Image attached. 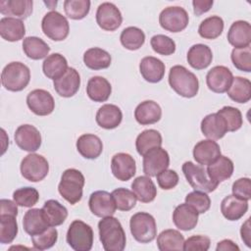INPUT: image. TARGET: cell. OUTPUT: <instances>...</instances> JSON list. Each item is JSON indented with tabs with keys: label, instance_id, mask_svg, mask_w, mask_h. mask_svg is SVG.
<instances>
[{
	"label": "cell",
	"instance_id": "obj_1",
	"mask_svg": "<svg viewBox=\"0 0 251 251\" xmlns=\"http://www.w3.org/2000/svg\"><path fill=\"white\" fill-rule=\"evenodd\" d=\"M99 239L106 251H123L126 247V232L120 221L113 217H105L98 223Z\"/></svg>",
	"mask_w": 251,
	"mask_h": 251
},
{
	"label": "cell",
	"instance_id": "obj_2",
	"mask_svg": "<svg viewBox=\"0 0 251 251\" xmlns=\"http://www.w3.org/2000/svg\"><path fill=\"white\" fill-rule=\"evenodd\" d=\"M169 83L178 95L185 98L196 96L199 90L197 76L180 65H176L171 68L169 73Z\"/></svg>",
	"mask_w": 251,
	"mask_h": 251
},
{
	"label": "cell",
	"instance_id": "obj_3",
	"mask_svg": "<svg viewBox=\"0 0 251 251\" xmlns=\"http://www.w3.org/2000/svg\"><path fill=\"white\" fill-rule=\"evenodd\" d=\"M84 176L76 169H67L61 176L58 191L61 196L70 204L75 205L82 198V188L84 186Z\"/></svg>",
	"mask_w": 251,
	"mask_h": 251
},
{
	"label": "cell",
	"instance_id": "obj_4",
	"mask_svg": "<svg viewBox=\"0 0 251 251\" xmlns=\"http://www.w3.org/2000/svg\"><path fill=\"white\" fill-rule=\"evenodd\" d=\"M30 80L29 68L21 62H11L2 71L1 82L5 89L13 92L25 89Z\"/></svg>",
	"mask_w": 251,
	"mask_h": 251
},
{
	"label": "cell",
	"instance_id": "obj_5",
	"mask_svg": "<svg viewBox=\"0 0 251 251\" xmlns=\"http://www.w3.org/2000/svg\"><path fill=\"white\" fill-rule=\"evenodd\" d=\"M129 227L133 238L140 243H149L157 235L156 221L151 214L146 212H138L132 215Z\"/></svg>",
	"mask_w": 251,
	"mask_h": 251
},
{
	"label": "cell",
	"instance_id": "obj_6",
	"mask_svg": "<svg viewBox=\"0 0 251 251\" xmlns=\"http://www.w3.org/2000/svg\"><path fill=\"white\" fill-rule=\"evenodd\" d=\"M182 173L194 190L209 193L214 191L219 185L218 182L209 176L207 170L203 166L195 165L190 161L182 165Z\"/></svg>",
	"mask_w": 251,
	"mask_h": 251
},
{
	"label": "cell",
	"instance_id": "obj_7",
	"mask_svg": "<svg viewBox=\"0 0 251 251\" xmlns=\"http://www.w3.org/2000/svg\"><path fill=\"white\" fill-rule=\"evenodd\" d=\"M92 227L82 221L72 222L67 231V242L75 251H89L93 245Z\"/></svg>",
	"mask_w": 251,
	"mask_h": 251
},
{
	"label": "cell",
	"instance_id": "obj_8",
	"mask_svg": "<svg viewBox=\"0 0 251 251\" xmlns=\"http://www.w3.org/2000/svg\"><path fill=\"white\" fill-rule=\"evenodd\" d=\"M43 33L54 41L66 39L70 32V25L65 16L57 11H50L41 21Z\"/></svg>",
	"mask_w": 251,
	"mask_h": 251
},
{
	"label": "cell",
	"instance_id": "obj_9",
	"mask_svg": "<svg viewBox=\"0 0 251 251\" xmlns=\"http://www.w3.org/2000/svg\"><path fill=\"white\" fill-rule=\"evenodd\" d=\"M20 169L22 176L26 180L38 182L48 175L49 164L42 155L30 153L22 160Z\"/></svg>",
	"mask_w": 251,
	"mask_h": 251
},
{
	"label": "cell",
	"instance_id": "obj_10",
	"mask_svg": "<svg viewBox=\"0 0 251 251\" xmlns=\"http://www.w3.org/2000/svg\"><path fill=\"white\" fill-rule=\"evenodd\" d=\"M189 17L185 9L178 6L165 8L159 16L160 25L167 31L179 32L188 25Z\"/></svg>",
	"mask_w": 251,
	"mask_h": 251
},
{
	"label": "cell",
	"instance_id": "obj_11",
	"mask_svg": "<svg viewBox=\"0 0 251 251\" xmlns=\"http://www.w3.org/2000/svg\"><path fill=\"white\" fill-rule=\"evenodd\" d=\"M143 173L147 176H156L170 165L169 153L162 147H155L143 155Z\"/></svg>",
	"mask_w": 251,
	"mask_h": 251
},
{
	"label": "cell",
	"instance_id": "obj_12",
	"mask_svg": "<svg viewBox=\"0 0 251 251\" xmlns=\"http://www.w3.org/2000/svg\"><path fill=\"white\" fill-rule=\"evenodd\" d=\"M97 25L104 30L114 31L120 27L123 22L121 11L110 2L100 4L96 11Z\"/></svg>",
	"mask_w": 251,
	"mask_h": 251
},
{
	"label": "cell",
	"instance_id": "obj_13",
	"mask_svg": "<svg viewBox=\"0 0 251 251\" xmlns=\"http://www.w3.org/2000/svg\"><path fill=\"white\" fill-rule=\"evenodd\" d=\"M26 104L29 110L37 116H48L55 109L53 96L44 89H34L26 96Z\"/></svg>",
	"mask_w": 251,
	"mask_h": 251
},
{
	"label": "cell",
	"instance_id": "obj_14",
	"mask_svg": "<svg viewBox=\"0 0 251 251\" xmlns=\"http://www.w3.org/2000/svg\"><path fill=\"white\" fill-rule=\"evenodd\" d=\"M14 139L19 148L27 152L38 150L42 141L39 130L31 125L20 126L15 131Z\"/></svg>",
	"mask_w": 251,
	"mask_h": 251
},
{
	"label": "cell",
	"instance_id": "obj_15",
	"mask_svg": "<svg viewBox=\"0 0 251 251\" xmlns=\"http://www.w3.org/2000/svg\"><path fill=\"white\" fill-rule=\"evenodd\" d=\"M88 206L90 212L99 218L113 216L117 209L112 194L105 190L92 192L89 196Z\"/></svg>",
	"mask_w": 251,
	"mask_h": 251
},
{
	"label": "cell",
	"instance_id": "obj_16",
	"mask_svg": "<svg viewBox=\"0 0 251 251\" xmlns=\"http://www.w3.org/2000/svg\"><path fill=\"white\" fill-rule=\"evenodd\" d=\"M233 75L231 71L225 66H216L212 68L206 75L208 88L215 93L226 92L229 88Z\"/></svg>",
	"mask_w": 251,
	"mask_h": 251
},
{
	"label": "cell",
	"instance_id": "obj_17",
	"mask_svg": "<svg viewBox=\"0 0 251 251\" xmlns=\"http://www.w3.org/2000/svg\"><path fill=\"white\" fill-rule=\"evenodd\" d=\"M111 170L117 179L126 181L135 175V160L127 153H117L111 160Z\"/></svg>",
	"mask_w": 251,
	"mask_h": 251
},
{
	"label": "cell",
	"instance_id": "obj_18",
	"mask_svg": "<svg viewBox=\"0 0 251 251\" xmlns=\"http://www.w3.org/2000/svg\"><path fill=\"white\" fill-rule=\"evenodd\" d=\"M54 89L62 97H72L79 89L80 86V75L78 72L74 68H68L66 73L55 79L53 82Z\"/></svg>",
	"mask_w": 251,
	"mask_h": 251
},
{
	"label": "cell",
	"instance_id": "obj_19",
	"mask_svg": "<svg viewBox=\"0 0 251 251\" xmlns=\"http://www.w3.org/2000/svg\"><path fill=\"white\" fill-rule=\"evenodd\" d=\"M221 156L220 145L213 139L201 140L193 148V158L201 166H208Z\"/></svg>",
	"mask_w": 251,
	"mask_h": 251
},
{
	"label": "cell",
	"instance_id": "obj_20",
	"mask_svg": "<svg viewBox=\"0 0 251 251\" xmlns=\"http://www.w3.org/2000/svg\"><path fill=\"white\" fill-rule=\"evenodd\" d=\"M199 213L187 203H182L176 207L173 213L175 226L181 230H191L198 223Z\"/></svg>",
	"mask_w": 251,
	"mask_h": 251
},
{
	"label": "cell",
	"instance_id": "obj_21",
	"mask_svg": "<svg viewBox=\"0 0 251 251\" xmlns=\"http://www.w3.org/2000/svg\"><path fill=\"white\" fill-rule=\"evenodd\" d=\"M32 0H1L0 13L10 18L25 20L32 13Z\"/></svg>",
	"mask_w": 251,
	"mask_h": 251
},
{
	"label": "cell",
	"instance_id": "obj_22",
	"mask_svg": "<svg viewBox=\"0 0 251 251\" xmlns=\"http://www.w3.org/2000/svg\"><path fill=\"white\" fill-rule=\"evenodd\" d=\"M139 71L146 81L157 83L165 75V64L156 57L147 56L140 61Z\"/></svg>",
	"mask_w": 251,
	"mask_h": 251
},
{
	"label": "cell",
	"instance_id": "obj_23",
	"mask_svg": "<svg viewBox=\"0 0 251 251\" xmlns=\"http://www.w3.org/2000/svg\"><path fill=\"white\" fill-rule=\"evenodd\" d=\"M97 125L105 129H113L120 126L123 120V113L121 109L114 104L102 105L95 117Z\"/></svg>",
	"mask_w": 251,
	"mask_h": 251
},
{
	"label": "cell",
	"instance_id": "obj_24",
	"mask_svg": "<svg viewBox=\"0 0 251 251\" xmlns=\"http://www.w3.org/2000/svg\"><path fill=\"white\" fill-rule=\"evenodd\" d=\"M227 41L234 48H243L250 45L251 25L246 21H236L232 23L227 31Z\"/></svg>",
	"mask_w": 251,
	"mask_h": 251
},
{
	"label": "cell",
	"instance_id": "obj_25",
	"mask_svg": "<svg viewBox=\"0 0 251 251\" xmlns=\"http://www.w3.org/2000/svg\"><path fill=\"white\" fill-rule=\"evenodd\" d=\"M161 117L162 109L160 105L152 100L141 102L134 110V118L136 122L142 126L155 124L160 121Z\"/></svg>",
	"mask_w": 251,
	"mask_h": 251
},
{
	"label": "cell",
	"instance_id": "obj_26",
	"mask_svg": "<svg viewBox=\"0 0 251 251\" xmlns=\"http://www.w3.org/2000/svg\"><path fill=\"white\" fill-rule=\"evenodd\" d=\"M201 131L207 138L218 140L225 136L227 129L224 119L218 113H212L202 120Z\"/></svg>",
	"mask_w": 251,
	"mask_h": 251
},
{
	"label": "cell",
	"instance_id": "obj_27",
	"mask_svg": "<svg viewBox=\"0 0 251 251\" xmlns=\"http://www.w3.org/2000/svg\"><path fill=\"white\" fill-rule=\"evenodd\" d=\"M248 210V201L234 195L226 196L221 203V212L228 221H238Z\"/></svg>",
	"mask_w": 251,
	"mask_h": 251
},
{
	"label": "cell",
	"instance_id": "obj_28",
	"mask_svg": "<svg viewBox=\"0 0 251 251\" xmlns=\"http://www.w3.org/2000/svg\"><path fill=\"white\" fill-rule=\"evenodd\" d=\"M76 149L83 158L96 159L103 151V143L97 135L85 133L78 137L76 141Z\"/></svg>",
	"mask_w": 251,
	"mask_h": 251
},
{
	"label": "cell",
	"instance_id": "obj_29",
	"mask_svg": "<svg viewBox=\"0 0 251 251\" xmlns=\"http://www.w3.org/2000/svg\"><path fill=\"white\" fill-rule=\"evenodd\" d=\"M187 62L195 70H203L210 66L213 60V53L209 46L198 43L192 45L187 52Z\"/></svg>",
	"mask_w": 251,
	"mask_h": 251
},
{
	"label": "cell",
	"instance_id": "obj_30",
	"mask_svg": "<svg viewBox=\"0 0 251 251\" xmlns=\"http://www.w3.org/2000/svg\"><path fill=\"white\" fill-rule=\"evenodd\" d=\"M23 226L25 231L32 236L46 230L50 226L45 220L42 209L32 208L25 212L23 219Z\"/></svg>",
	"mask_w": 251,
	"mask_h": 251
},
{
	"label": "cell",
	"instance_id": "obj_31",
	"mask_svg": "<svg viewBox=\"0 0 251 251\" xmlns=\"http://www.w3.org/2000/svg\"><path fill=\"white\" fill-rule=\"evenodd\" d=\"M25 34V24L22 20L5 17L0 20V35L3 39L15 42L24 38Z\"/></svg>",
	"mask_w": 251,
	"mask_h": 251
},
{
	"label": "cell",
	"instance_id": "obj_32",
	"mask_svg": "<svg viewBox=\"0 0 251 251\" xmlns=\"http://www.w3.org/2000/svg\"><path fill=\"white\" fill-rule=\"evenodd\" d=\"M112 93L110 82L103 76H92L86 85V94L94 102H105Z\"/></svg>",
	"mask_w": 251,
	"mask_h": 251
},
{
	"label": "cell",
	"instance_id": "obj_33",
	"mask_svg": "<svg viewBox=\"0 0 251 251\" xmlns=\"http://www.w3.org/2000/svg\"><path fill=\"white\" fill-rule=\"evenodd\" d=\"M131 189L137 200L142 203L152 202L157 196V188L150 176H140L134 178L131 183Z\"/></svg>",
	"mask_w": 251,
	"mask_h": 251
},
{
	"label": "cell",
	"instance_id": "obj_34",
	"mask_svg": "<svg viewBox=\"0 0 251 251\" xmlns=\"http://www.w3.org/2000/svg\"><path fill=\"white\" fill-rule=\"evenodd\" d=\"M206 170L209 176L214 181L220 183L232 176L234 166L233 162L229 158L221 155L216 161L208 165V168Z\"/></svg>",
	"mask_w": 251,
	"mask_h": 251
},
{
	"label": "cell",
	"instance_id": "obj_35",
	"mask_svg": "<svg viewBox=\"0 0 251 251\" xmlns=\"http://www.w3.org/2000/svg\"><path fill=\"white\" fill-rule=\"evenodd\" d=\"M68 61L60 53H53L45 58L42 64L43 74L50 79H57L68 70Z\"/></svg>",
	"mask_w": 251,
	"mask_h": 251
},
{
	"label": "cell",
	"instance_id": "obj_36",
	"mask_svg": "<svg viewBox=\"0 0 251 251\" xmlns=\"http://www.w3.org/2000/svg\"><path fill=\"white\" fill-rule=\"evenodd\" d=\"M112 62L111 55L104 49L92 47L87 49L83 54L84 65L91 70H103L110 67Z\"/></svg>",
	"mask_w": 251,
	"mask_h": 251
},
{
	"label": "cell",
	"instance_id": "obj_37",
	"mask_svg": "<svg viewBox=\"0 0 251 251\" xmlns=\"http://www.w3.org/2000/svg\"><path fill=\"white\" fill-rule=\"evenodd\" d=\"M42 212L45 217V220L49 224L50 226H61L68 217L67 208L62 205L59 201L50 199L47 200L43 207Z\"/></svg>",
	"mask_w": 251,
	"mask_h": 251
},
{
	"label": "cell",
	"instance_id": "obj_38",
	"mask_svg": "<svg viewBox=\"0 0 251 251\" xmlns=\"http://www.w3.org/2000/svg\"><path fill=\"white\" fill-rule=\"evenodd\" d=\"M226 92L234 102L247 103L251 99V81L242 76H235Z\"/></svg>",
	"mask_w": 251,
	"mask_h": 251
},
{
	"label": "cell",
	"instance_id": "obj_39",
	"mask_svg": "<svg viewBox=\"0 0 251 251\" xmlns=\"http://www.w3.org/2000/svg\"><path fill=\"white\" fill-rule=\"evenodd\" d=\"M184 237L176 229H165L157 237V246L160 251L183 250Z\"/></svg>",
	"mask_w": 251,
	"mask_h": 251
},
{
	"label": "cell",
	"instance_id": "obj_40",
	"mask_svg": "<svg viewBox=\"0 0 251 251\" xmlns=\"http://www.w3.org/2000/svg\"><path fill=\"white\" fill-rule=\"evenodd\" d=\"M23 50L29 59L40 60L47 57L50 47L44 40L37 36H27L24 38Z\"/></svg>",
	"mask_w": 251,
	"mask_h": 251
},
{
	"label": "cell",
	"instance_id": "obj_41",
	"mask_svg": "<svg viewBox=\"0 0 251 251\" xmlns=\"http://www.w3.org/2000/svg\"><path fill=\"white\" fill-rule=\"evenodd\" d=\"M162 135L156 129H145L138 134L135 140L136 151L139 155L143 156L149 150L155 147H161Z\"/></svg>",
	"mask_w": 251,
	"mask_h": 251
},
{
	"label": "cell",
	"instance_id": "obj_42",
	"mask_svg": "<svg viewBox=\"0 0 251 251\" xmlns=\"http://www.w3.org/2000/svg\"><path fill=\"white\" fill-rule=\"evenodd\" d=\"M224 30V21L219 16H211L201 22L198 33L205 39H216Z\"/></svg>",
	"mask_w": 251,
	"mask_h": 251
},
{
	"label": "cell",
	"instance_id": "obj_43",
	"mask_svg": "<svg viewBox=\"0 0 251 251\" xmlns=\"http://www.w3.org/2000/svg\"><path fill=\"white\" fill-rule=\"evenodd\" d=\"M122 45L127 50H137L145 42L144 32L136 26L126 27L120 36Z\"/></svg>",
	"mask_w": 251,
	"mask_h": 251
},
{
	"label": "cell",
	"instance_id": "obj_44",
	"mask_svg": "<svg viewBox=\"0 0 251 251\" xmlns=\"http://www.w3.org/2000/svg\"><path fill=\"white\" fill-rule=\"evenodd\" d=\"M17 216L11 214H0V242L11 243L18 234Z\"/></svg>",
	"mask_w": 251,
	"mask_h": 251
},
{
	"label": "cell",
	"instance_id": "obj_45",
	"mask_svg": "<svg viewBox=\"0 0 251 251\" xmlns=\"http://www.w3.org/2000/svg\"><path fill=\"white\" fill-rule=\"evenodd\" d=\"M112 196L114 198L116 208L120 211H129L135 207L137 198L133 191L126 188L120 187L112 191Z\"/></svg>",
	"mask_w": 251,
	"mask_h": 251
},
{
	"label": "cell",
	"instance_id": "obj_46",
	"mask_svg": "<svg viewBox=\"0 0 251 251\" xmlns=\"http://www.w3.org/2000/svg\"><path fill=\"white\" fill-rule=\"evenodd\" d=\"M66 15L72 20H81L85 18L90 10L88 0H66L64 2Z\"/></svg>",
	"mask_w": 251,
	"mask_h": 251
},
{
	"label": "cell",
	"instance_id": "obj_47",
	"mask_svg": "<svg viewBox=\"0 0 251 251\" xmlns=\"http://www.w3.org/2000/svg\"><path fill=\"white\" fill-rule=\"evenodd\" d=\"M217 113L224 119L227 131H236L242 126V114L237 108L225 106Z\"/></svg>",
	"mask_w": 251,
	"mask_h": 251
},
{
	"label": "cell",
	"instance_id": "obj_48",
	"mask_svg": "<svg viewBox=\"0 0 251 251\" xmlns=\"http://www.w3.org/2000/svg\"><path fill=\"white\" fill-rule=\"evenodd\" d=\"M13 199L17 203V205L30 208L38 202L39 192L34 187H21L14 191Z\"/></svg>",
	"mask_w": 251,
	"mask_h": 251
},
{
	"label": "cell",
	"instance_id": "obj_49",
	"mask_svg": "<svg viewBox=\"0 0 251 251\" xmlns=\"http://www.w3.org/2000/svg\"><path fill=\"white\" fill-rule=\"evenodd\" d=\"M58 239V231L54 226H49L46 230L32 235V245L37 250H46L55 245Z\"/></svg>",
	"mask_w": 251,
	"mask_h": 251
},
{
	"label": "cell",
	"instance_id": "obj_50",
	"mask_svg": "<svg viewBox=\"0 0 251 251\" xmlns=\"http://www.w3.org/2000/svg\"><path fill=\"white\" fill-rule=\"evenodd\" d=\"M231 62L233 66L242 72H251V49L250 45L243 48H233L231 51Z\"/></svg>",
	"mask_w": 251,
	"mask_h": 251
},
{
	"label": "cell",
	"instance_id": "obj_51",
	"mask_svg": "<svg viewBox=\"0 0 251 251\" xmlns=\"http://www.w3.org/2000/svg\"><path fill=\"white\" fill-rule=\"evenodd\" d=\"M150 44L152 49L160 55L169 56L174 54L176 51L175 41L165 34H156L152 36Z\"/></svg>",
	"mask_w": 251,
	"mask_h": 251
},
{
	"label": "cell",
	"instance_id": "obj_52",
	"mask_svg": "<svg viewBox=\"0 0 251 251\" xmlns=\"http://www.w3.org/2000/svg\"><path fill=\"white\" fill-rule=\"evenodd\" d=\"M185 203L192 206L199 214H204L210 209L211 199L206 192L194 190L185 196Z\"/></svg>",
	"mask_w": 251,
	"mask_h": 251
},
{
	"label": "cell",
	"instance_id": "obj_53",
	"mask_svg": "<svg viewBox=\"0 0 251 251\" xmlns=\"http://www.w3.org/2000/svg\"><path fill=\"white\" fill-rule=\"evenodd\" d=\"M211 240L205 235H192L188 237L183 244L185 251H207L210 248Z\"/></svg>",
	"mask_w": 251,
	"mask_h": 251
},
{
	"label": "cell",
	"instance_id": "obj_54",
	"mask_svg": "<svg viewBox=\"0 0 251 251\" xmlns=\"http://www.w3.org/2000/svg\"><path fill=\"white\" fill-rule=\"evenodd\" d=\"M158 185L164 190H170L178 183V175L174 170H164L156 176Z\"/></svg>",
	"mask_w": 251,
	"mask_h": 251
},
{
	"label": "cell",
	"instance_id": "obj_55",
	"mask_svg": "<svg viewBox=\"0 0 251 251\" xmlns=\"http://www.w3.org/2000/svg\"><path fill=\"white\" fill-rule=\"evenodd\" d=\"M232 195L242 199L250 200L251 198V180L249 177H241L235 180L231 187Z\"/></svg>",
	"mask_w": 251,
	"mask_h": 251
},
{
	"label": "cell",
	"instance_id": "obj_56",
	"mask_svg": "<svg viewBox=\"0 0 251 251\" xmlns=\"http://www.w3.org/2000/svg\"><path fill=\"white\" fill-rule=\"evenodd\" d=\"M214 4L213 0H193V11L196 16H201L202 14L208 12Z\"/></svg>",
	"mask_w": 251,
	"mask_h": 251
},
{
	"label": "cell",
	"instance_id": "obj_57",
	"mask_svg": "<svg viewBox=\"0 0 251 251\" xmlns=\"http://www.w3.org/2000/svg\"><path fill=\"white\" fill-rule=\"evenodd\" d=\"M0 214H11L14 216L18 215V207L15 201L9 199H1L0 200Z\"/></svg>",
	"mask_w": 251,
	"mask_h": 251
},
{
	"label": "cell",
	"instance_id": "obj_58",
	"mask_svg": "<svg viewBox=\"0 0 251 251\" xmlns=\"http://www.w3.org/2000/svg\"><path fill=\"white\" fill-rule=\"evenodd\" d=\"M240 235H241V239L243 240V242L245 243V245L247 247H250L251 246V239H250V235H251V232H250V218H248L245 223L241 226V228H240Z\"/></svg>",
	"mask_w": 251,
	"mask_h": 251
},
{
	"label": "cell",
	"instance_id": "obj_59",
	"mask_svg": "<svg viewBox=\"0 0 251 251\" xmlns=\"http://www.w3.org/2000/svg\"><path fill=\"white\" fill-rule=\"evenodd\" d=\"M217 251H238L239 247L230 239H224L220 242H218L217 247H216Z\"/></svg>",
	"mask_w": 251,
	"mask_h": 251
}]
</instances>
